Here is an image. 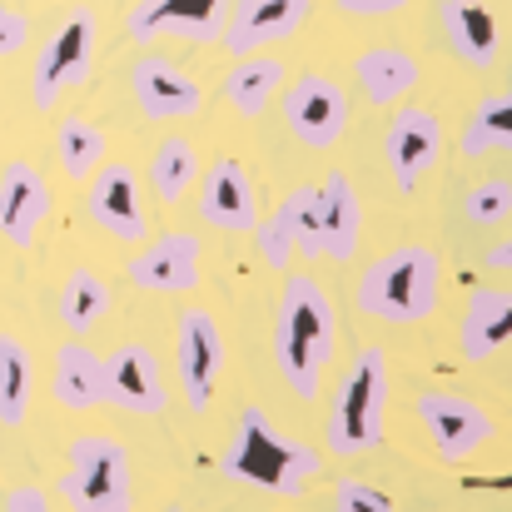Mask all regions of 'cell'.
<instances>
[{"instance_id":"obj_1","label":"cell","mask_w":512,"mask_h":512,"mask_svg":"<svg viewBox=\"0 0 512 512\" xmlns=\"http://www.w3.org/2000/svg\"><path fill=\"white\" fill-rule=\"evenodd\" d=\"M224 478L229 483H244V488H259V493H274V498H299L304 483L319 473V453L289 433L274 428V418L249 403L224 443V458H219Z\"/></svg>"},{"instance_id":"obj_2","label":"cell","mask_w":512,"mask_h":512,"mask_svg":"<svg viewBox=\"0 0 512 512\" xmlns=\"http://www.w3.org/2000/svg\"><path fill=\"white\" fill-rule=\"evenodd\" d=\"M334 339H339L334 299L309 274H289L284 299H279V319H274V363L299 398L319 393V373L334 358Z\"/></svg>"},{"instance_id":"obj_3","label":"cell","mask_w":512,"mask_h":512,"mask_svg":"<svg viewBox=\"0 0 512 512\" xmlns=\"http://www.w3.org/2000/svg\"><path fill=\"white\" fill-rule=\"evenodd\" d=\"M438 294H443V264L428 244H398L378 254L358 279V309L393 329L423 324L438 309Z\"/></svg>"},{"instance_id":"obj_4","label":"cell","mask_w":512,"mask_h":512,"mask_svg":"<svg viewBox=\"0 0 512 512\" xmlns=\"http://www.w3.org/2000/svg\"><path fill=\"white\" fill-rule=\"evenodd\" d=\"M383 413H388V353L363 348L339 378L334 408H329V453L358 458L383 443Z\"/></svg>"},{"instance_id":"obj_5","label":"cell","mask_w":512,"mask_h":512,"mask_svg":"<svg viewBox=\"0 0 512 512\" xmlns=\"http://www.w3.org/2000/svg\"><path fill=\"white\" fill-rule=\"evenodd\" d=\"M70 512H135L130 448L105 433H80L65 448V473L55 483Z\"/></svg>"},{"instance_id":"obj_6","label":"cell","mask_w":512,"mask_h":512,"mask_svg":"<svg viewBox=\"0 0 512 512\" xmlns=\"http://www.w3.org/2000/svg\"><path fill=\"white\" fill-rule=\"evenodd\" d=\"M95 40H100V20H95L90 5H75L50 30V40L35 50V65H30V100H35V110H55L60 95H70L75 85L90 80Z\"/></svg>"},{"instance_id":"obj_7","label":"cell","mask_w":512,"mask_h":512,"mask_svg":"<svg viewBox=\"0 0 512 512\" xmlns=\"http://www.w3.org/2000/svg\"><path fill=\"white\" fill-rule=\"evenodd\" d=\"M413 413H418V423H423V433H428V443L438 448V458L443 463H468L478 448H488L493 443V413L478 403V398H468V393H448V388H428V393H418L413 398Z\"/></svg>"},{"instance_id":"obj_8","label":"cell","mask_w":512,"mask_h":512,"mask_svg":"<svg viewBox=\"0 0 512 512\" xmlns=\"http://www.w3.org/2000/svg\"><path fill=\"white\" fill-rule=\"evenodd\" d=\"M174 368H179V393L194 413H209L214 383L224 373V334L209 309H184L174 324Z\"/></svg>"},{"instance_id":"obj_9","label":"cell","mask_w":512,"mask_h":512,"mask_svg":"<svg viewBox=\"0 0 512 512\" xmlns=\"http://www.w3.org/2000/svg\"><path fill=\"white\" fill-rule=\"evenodd\" d=\"M284 125L309 150L339 145V135L348 130V95H343V85L329 80V75H314V70L289 80V90H284Z\"/></svg>"},{"instance_id":"obj_10","label":"cell","mask_w":512,"mask_h":512,"mask_svg":"<svg viewBox=\"0 0 512 512\" xmlns=\"http://www.w3.org/2000/svg\"><path fill=\"white\" fill-rule=\"evenodd\" d=\"M85 184H90L85 209H90V219H95L110 239H120V244H145V239H150L145 194H140V174H135V165L105 160Z\"/></svg>"},{"instance_id":"obj_11","label":"cell","mask_w":512,"mask_h":512,"mask_svg":"<svg viewBox=\"0 0 512 512\" xmlns=\"http://www.w3.org/2000/svg\"><path fill=\"white\" fill-rule=\"evenodd\" d=\"M105 363V403L120 408V413H135V418H160L170 408V388H165V373L155 363V353L145 343H120Z\"/></svg>"},{"instance_id":"obj_12","label":"cell","mask_w":512,"mask_h":512,"mask_svg":"<svg viewBox=\"0 0 512 512\" xmlns=\"http://www.w3.org/2000/svg\"><path fill=\"white\" fill-rule=\"evenodd\" d=\"M309 10H314V0H239L224 15L219 45L229 55H259V50L299 35V25L309 20Z\"/></svg>"},{"instance_id":"obj_13","label":"cell","mask_w":512,"mask_h":512,"mask_svg":"<svg viewBox=\"0 0 512 512\" xmlns=\"http://www.w3.org/2000/svg\"><path fill=\"white\" fill-rule=\"evenodd\" d=\"M224 15H229V0H140L130 10V40L150 45L160 35H174V40L209 45L219 40Z\"/></svg>"},{"instance_id":"obj_14","label":"cell","mask_w":512,"mask_h":512,"mask_svg":"<svg viewBox=\"0 0 512 512\" xmlns=\"http://www.w3.org/2000/svg\"><path fill=\"white\" fill-rule=\"evenodd\" d=\"M125 274L145 294H189L199 284V234L174 229L160 239H145L140 254L125 264Z\"/></svg>"},{"instance_id":"obj_15","label":"cell","mask_w":512,"mask_h":512,"mask_svg":"<svg viewBox=\"0 0 512 512\" xmlns=\"http://www.w3.org/2000/svg\"><path fill=\"white\" fill-rule=\"evenodd\" d=\"M438 150H443V125L423 105H403L383 130V165L398 179V189H418V179L433 170Z\"/></svg>"},{"instance_id":"obj_16","label":"cell","mask_w":512,"mask_h":512,"mask_svg":"<svg viewBox=\"0 0 512 512\" xmlns=\"http://www.w3.org/2000/svg\"><path fill=\"white\" fill-rule=\"evenodd\" d=\"M50 219V184L25 160H10L0 174V234L10 249H30L40 224Z\"/></svg>"},{"instance_id":"obj_17","label":"cell","mask_w":512,"mask_h":512,"mask_svg":"<svg viewBox=\"0 0 512 512\" xmlns=\"http://www.w3.org/2000/svg\"><path fill=\"white\" fill-rule=\"evenodd\" d=\"M130 90H135V105L150 120H189L204 105V90L165 55H140L135 70H130Z\"/></svg>"},{"instance_id":"obj_18","label":"cell","mask_w":512,"mask_h":512,"mask_svg":"<svg viewBox=\"0 0 512 512\" xmlns=\"http://www.w3.org/2000/svg\"><path fill=\"white\" fill-rule=\"evenodd\" d=\"M199 219L209 229H229V234H249L259 224V204H254V179L239 160H214L199 189Z\"/></svg>"},{"instance_id":"obj_19","label":"cell","mask_w":512,"mask_h":512,"mask_svg":"<svg viewBox=\"0 0 512 512\" xmlns=\"http://www.w3.org/2000/svg\"><path fill=\"white\" fill-rule=\"evenodd\" d=\"M314 214H319V254L348 264L353 249H358V234H363V204H358V189L343 170L324 174V184H314Z\"/></svg>"},{"instance_id":"obj_20","label":"cell","mask_w":512,"mask_h":512,"mask_svg":"<svg viewBox=\"0 0 512 512\" xmlns=\"http://www.w3.org/2000/svg\"><path fill=\"white\" fill-rule=\"evenodd\" d=\"M438 20H443V35H448V50L473 65V70H488L503 50V30H498V15L488 10V0H438Z\"/></svg>"},{"instance_id":"obj_21","label":"cell","mask_w":512,"mask_h":512,"mask_svg":"<svg viewBox=\"0 0 512 512\" xmlns=\"http://www.w3.org/2000/svg\"><path fill=\"white\" fill-rule=\"evenodd\" d=\"M353 75H358L363 100H368V105H378V110L398 105V100H403V95H413V90H418V80H423L418 60H413L408 50H398V45H373V50H363V55L353 60Z\"/></svg>"},{"instance_id":"obj_22","label":"cell","mask_w":512,"mask_h":512,"mask_svg":"<svg viewBox=\"0 0 512 512\" xmlns=\"http://www.w3.org/2000/svg\"><path fill=\"white\" fill-rule=\"evenodd\" d=\"M289 85V65L279 55H234V65L224 70V100L244 115V120H259L269 110V100Z\"/></svg>"},{"instance_id":"obj_23","label":"cell","mask_w":512,"mask_h":512,"mask_svg":"<svg viewBox=\"0 0 512 512\" xmlns=\"http://www.w3.org/2000/svg\"><path fill=\"white\" fill-rule=\"evenodd\" d=\"M55 403L65 413H90L105 403V363L95 348H85V339H70L60 343L55 353Z\"/></svg>"},{"instance_id":"obj_24","label":"cell","mask_w":512,"mask_h":512,"mask_svg":"<svg viewBox=\"0 0 512 512\" xmlns=\"http://www.w3.org/2000/svg\"><path fill=\"white\" fill-rule=\"evenodd\" d=\"M512 329V294L508 289H478L463 309V324H458V343H463V358L468 363H488L498 358V348L508 343Z\"/></svg>"},{"instance_id":"obj_25","label":"cell","mask_w":512,"mask_h":512,"mask_svg":"<svg viewBox=\"0 0 512 512\" xmlns=\"http://www.w3.org/2000/svg\"><path fill=\"white\" fill-rule=\"evenodd\" d=\"M60 324L70 329V339H85L105 314H110V289L95 269H70V279L60 284Z\"/></svg>"},{"instance_id":"obj_26","label":"cell","mask_w":512,"mask_h":512,"mask_svg":"<svg viewBox=\"0 0 512 512\" xmlns=\"http://www.w3.org/2000/svg\"><path fill=\"white\" fill-rule=\"evenodd\" d=\"M508 140H512V100L498 90V95L473 105V115H468V125L458 135V150L468 160H488V155L508 150Z\"/></svg>"},{"instance_id":"obj_27","label":"cell","mask_w":512,"mask_h":512,"mask_svg":"<svg viewBox=\"0 0 512 512\" xmlns=\"http://www.w3.org/2000/svg\"><path fill=\"white\" fill-rule=\"evenodd\" d=\"M55 150H60V170L70 184H85L90 174L105 165V130L95 125V120H80V115H70V120H60V135H55Z\"/></svg>"},{"instance_id":"obj_28","label":"cell","mask_w":512,"mask_h":512,"mask_svg":"<svg viewBox=\"0 0 512 512\" xmlns=\"http://www.w3.org/2000/svg\"><path fill=\"white\" fill-rule=\"evenodd\" d=\"M30 348L15 339V334H0V423L5 428H20L25 413H30Z\"/></svg>"},{"instance_id":"obj_29","label":"cell","mask_w":512,"mask_h":512,"mask_svg":"<svg viewBox=\"0 0 512 512\" xmlns=\"http://www.w3.org/2000/svg\"><path fill=\"white\" fill-rule=\"evenodd\" d=\"M194 174H199V155H194V145H189L184 135L165 140V145L150 155V189H155L165 204H179V199L189 194Z\"/></svg>"},{"instance_id":"obj_30","label":"cell","mask_w":512,"mask_h":512,"mask_svg":"<svg viewBox=\"0 0 512 512\" xmlns=\"http://www.w3.org/2000/svg\"><path fill=\"white\" fill-rule=\"evenodd\" d=\"M314 184H299V189H289L284 194V204L274 209L279 219H284V229H289V239H294V254H304V259H319V214H314Z\"/></svg>"},{"instance_id":"obj_31","label":"cell","mask_w":512,"mask_h":512,"mask_svg":"<svg viewBox=\"0 0 512 512\" xmlns=\"http://www.w3.org/2000/svg\"><path fill=\"white\" fill-rule=\"evenodd\" d=\"M463 214H468L473 224H483V229L508 224L512 184H508V179H483V184H473V189H468V199H463Z\"/></svg>"},{"instance_id":"obj_32","label":"cell","mask_w":512,"mask_h":512,"mask_svg":"<svg viewBox=\"0 0 512 512\" xmlns=\"http://www.w3.org/2000/svg\"><path fill=\"white\" fill-rule=\"evenodd\" d=\"M334 512H398V508H393V498H388L383 488H373V483H363V478H339Z\"/></svg>"},{"instance_id":"obj_33","label":"cell","mask_w":512,"mask_h":512,"mask_svg":"<svg viewBox=\"0 0 512 512\" xmlns=\"http://www.w3.org/2000/svg\"><path fill=\"white\" fill-rule=\"evenodd\" d=\"M249 234H254L259 254L269 259V269H289V259H294V239H289V229H284V219H279V214L259 219Z\"/></svg>"},{"instance_id":"obj_34","label":"cell","mask_w":512,"mask_h":512,"mask_svg":"<svg viewBox=\"0 0 512 512\" xmlns=\"http://www.w3.org/2000/svg\"><path fill=\"white\" fill-rule=\"evenodd\" d=\"M30 45V20L10 5H0V55H20Z\"/></svg>"},{"instance_id":"obj_35","label":"cell","mask_w":512,"mask_h":512,"mask_svg":"<svg viewBox=\"0 0 512 512\" xmlns=\"http://www.w3.org/2000/svg\"><path fill=\"white\" fill-rule=\"evenodd\" d=\"M343 15H358V20H373V15H398L403 5H413V0H334Z\"/></svg>"},{"instance_id":"obj_36","label":"cell","mask_w":512,"mask_h":512,"mask_svg":"<svg viewBox=\"0 0 512 512\" xmlns=\"http://www.w3.org/2000/svg\"><path fill=\"white\" fill-rule=\"evenodd\" d=\"M0 512H50V498H45L40 488L20 483V488H10V493H5V508Z\"/></svg>"},{"instance_id":"obj_37","label":"cell","mask_w":512,"mask_h":512,"mask_svg":"<svg viewBox=\"0 0 512 512\" xmlns=\"http://www.w3.org/2000/svg\"><path fill=\"white\" fill-rule=\"evenodd\" d=\"M508 264H512V249H508V239H498L488 249V269H508Z\"/></svg>"},{"instance_id":"obj_38","label":"cell","mask_w":512,"mask_h":512,"mask_svg":"<svg viewBox=\"0 0 512 512\" xmlns=\"http://www.w3.org/2000/svg\"><path fill=\"white\" fill-rule=\"evenodd\" d=\"M165 512H189V508H165Z\"/></svg>"}]
</instances>
